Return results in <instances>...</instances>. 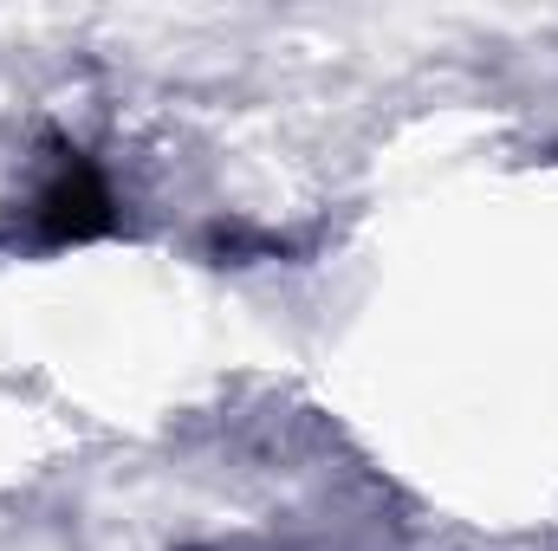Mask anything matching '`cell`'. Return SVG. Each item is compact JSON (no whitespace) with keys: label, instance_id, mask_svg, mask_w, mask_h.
Masks as SVG:
<instances>
[{"label":"cell","instance_id":"6da1fadb","mask_svg":"<svg viewBox=\"0 0 558 551\" xmlns=\"http://www.w3.org/2000/svg\"><path fill=\"white\" fill-rule=\"evenodd\" d=\"M33 221H39V241H92L111 228V195L85 162H65L33 201Z\"/></svg>","mask_w":558,"mask_h":551}]
</instances>
